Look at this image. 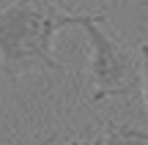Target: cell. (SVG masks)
<instances>
[{"label": "cell", "mask_w": 148, "mask_h": 145, "mask_svg": "<svg viewBox=\"0 0 148 145\" xmlns=\"http://www.w3.org/2000/svg\"><path fill=\"white\" fill-rule=\"evenodd\" d=\"M82 11H66L55 0H14L0 8V66L8 77L44 69L63 74L55 58V38L66 27H79Z\"/></svg>", "instance_id": "cell-1"}, {"label": "cell", "mask_w": 148, "mask_h": 145, "mask_svg": "<svg viewBox=\"0 0 148 145\" xmlns=\"http://www.w3.org/2000/svg\"><path fill=\"white\" fill-rule=\"evenodd\" d=\"M140 60H143V99H145V107H148V44H140Z\"/></svg>", "instance_id": "cell-4"}, {"label": "cell", "mask_w": 148, "mask_h": 145, "mask_svg": "<svg viewBox=\"0 0 148 145\" xmlns=\"http://www.w3.org/2000/svg\"><path fill=\"white\" fill-rule=\"evenodd\" d=\"M96 140H99V142H132V140L148 142V131L129 129V126H123V123H107L104 134H99Z\"/></svg>", "instance_id": "cell-3"}, {"label": "cell", "mask_w": 148, "mask_h": 145, "mask_svg": "<svg viewBox=\"0 0 148 145\" xmlns=\"http://www.w3.org/2000/svg\"><path fill=\"white\" fill-rule=\"evenodd\" d=\"M79 27L88 38V77L93 93L90 104H101L112 96H129L143 82V60L134 58L129 47H123L115 36L104 27V14H85Z\"/></svg>", "instance_id": "cell-2"}]
</instances>
